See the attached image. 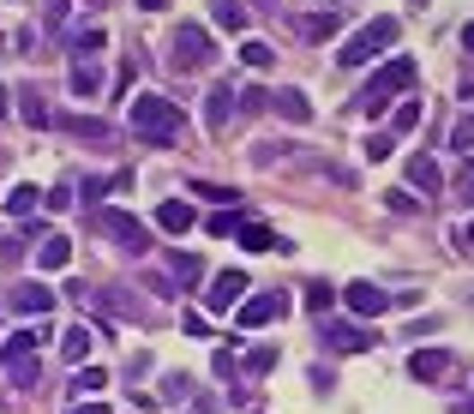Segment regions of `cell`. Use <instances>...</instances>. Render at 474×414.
I'll use <instances>...</instances> for the list:
<instances>
[{
	"label": "cell",
	"instance_id": "cell-1",
	"mask_svg": "<svg viewBox=\"0 0 474 414\" xmlns=\"http://www.w3.org/2000/svg\"><path fill=\"white\" fill-rule=\"evenodd\" d=\"M126 120H133V133H139L144 144H175V138L186 133V108H180V102H168V97H157V91L133 97Z\"/></svg>",
	"mask_w": 474,
	"mask_h": 414
},
{
	"label": "cell",
	"instance_id": "cell-2",
	"mask_svg": "<svg viewBox=\"0 0 474 414\" xmlns=\"http://www.w3.org/2000/svg\"><path fill=\"white\" fill-rule=\"evenodd\" d=\"M396 37H402V24L396 19H373V24H360L355 37L336 48V60L342 66H366V60H378V55H391L396 48Z\"/></svg>",
	"mask_w": 474,
	"mask_h": 414
},
{
	"label": "cell",
	"instance_id": "cell-3",
	"mask_svg": "<svg viewBox=\"0 0 474 414\" xmlns=\"http://www.w3.org/2000/svg\"><path fill=\"white\" fill-rule=\"evenodd\" d=\"M409 84H415V60H409V55H396L391 66H378V73H373V84H366V91L355 97V108H366V115H378V108H384L391 97H402Z\"/></svg>",
	"mask_w": 474,
	"mask_h": 414
},
{
	"label": "cell",
	"instance_id": "cell-4",
	"mask_svg": "<svg viewBox=\"0 0 474 414\" xmlns=\"http://www.w3.org/2000/svg\"><path fill=\"white\" fill-rule=\"evenodd\" d=\"M318 342L331 355H366V349H378V331L355 324V318H318Z\"/></svg>",
	"mask_w": 474,
	"mask_h": 414
},
{
	"label": "cell",
	"instance_id": "cell-5",
	"mask_svg": "<svg viewBox=\"0 0 474 414\" xmlns=\"http://www.w3.org/2000/svg\"><path fill=\"white\" fill-rule=\"evenodd\" d=\"M168 55H175L180 73H198V66H211V60H217V42L204 37V24H180V30H175V48H168Z\"/></svg>",
	"mask_w": 474,
	"mask_h": 414
},
{
	"label": "cell",
	"instance_id": "cell-6",
	"mask_svg": "<svg viewBox=\"0 0 474 414\" xmlns=\"http://www.w3.org/2000/svg\"><path fill=\"white\" fill-rule=\"evenodd\" d=\"M90 229H97L102 240H115V246H133V253L151 246V235L139 229V217H126V211H90Z\"/></svg>",
	"mask_w": 474,
	"mask_h": 414
},
{
	"label": "cell",
	"instance_id": "cell-7",
	"mask_svg": "<svg viewBox=\"0 0 474 414\" xmlns=\"http://www.w3.org/2000/svg\"><path fill=\"white\" fill-rule=\"evenodd\" d=\"M289 313V295L282 289H264V295H246L235 306V324H246V331H264V324H277V318Z\"/></svg>",
	"mask_w": 474,
	"mask_h": 414
},
{
	"label": "cell",
	"instance_id": "cell-8",
	"mask_svg": "<svg viewBox=\"0 0 474 414\" xmlns=\"http://www.w3.org/2000/svg\"><path fill=\"white\" fill-rule=\"evenodd\" d=\"M451 373H456L451 349H415V355H409V378H415V384H444Z\"/></svg>",
	"mask_w": 474,
	"mask_h": 414
},
{
	"label": "cell",
	"instance_id": "cell-9",
	"mask_svg": "<svg viewBox=\"0 0 474 414\" xmlns=\"http://www.w3.org/2000/svg\"><path fill=\"white\" fill-rule=\"evenodd\" d=\"M42 324H24V331H13L6 342H0V367H19V360H37V349H42Z\"/></svg>",
	"mask_w": 474,
	"mask_h": 414
},
{
	"label": "cell",
	"instance_id": "cell-10",
	"mask_svg": "<svg viewBox=\"0 0 474 414\" xmlns=\"http://www.w3.org/2000/svg\"><path fill=\"white\" fill-rule=\"evenodd\" d=\"M246 289H253L246 271H222L217 282H211V313H235L240 300H246Z\"/></svg>",
	"mask_w": 474,
	"mask_h": 414
},
{
	"label": "cell",
	"instance_id": "cell-11",
	"mask_svg": "<svg viewBox=\"0 0 474 414\" xmlns=\"http://www.w3.org/2000/svg\"><path fill=\"white\" fill-rule=\"evenodd\" d=\"M342 300H349V313H355V318H378L384 306H391V295H384L378 282H349V289H342Z\"/></svg>",
	"mask_w": 474,
	"mask_h": 414
},
{
	"label": "cell",
	"instance_id": "cell-12",
	"mask_svg": "<svg viewBox=\"0 0 474 414\" xmlns=\"http://www.w3.org/2000/svg\"><path fill=\"white\" fill-rule=\"evenodd\" d=\"M6 306H13V313H24V318H42L48 306H55V289H42V282H19V289L6 295Z\"/></svg>",
	"mask_w": 474,
	"mask_h": 414
},
{
	"label": "cell",
	"instance_id": "cell-13",
	"mask_svg": "<svg viewBox=\"0 0 474 414\" xmlns=\"http://www.w3.org/2000/svg\"><path fill=\"white\" fill-rule=\"evenodd\" d=\"M108 91V79H102V66H97V55H73V97H102Z\"/></svg>",
	"mask_w": 474,
	"mask_h": 414
},
{
	"label": "cell",
	"instance_id": "cell-14",
	"mask_svg": "<svg viewBox=\"0 0 474 414\" xmlns=\"http://www.w3.org/2000/svg\"><path fill=\"white\" fill-rule=\"evenodd\" d=\"M402 175H409V186H415L420 198H433L438 186H444V180H438V162L427 157V151H415V157H409V168H402Z\"/></svg>",
	"mask_w": 474,
	"mask_h": 414
},
{
	"label": "cell",
	"instance_id": "cell-15",
	"mask_svg": "<svg viewBox=\"0 0 474 414\" xmlns=\"http://www.w3.org/2000/svg\"><path fill=\"white\" fill-rule=\"evenodd\" d=\"M157 222L168 229V235H186V229H198V211L186 204V198H162V204H157Z\"/></svg>",
	"mask_w": 474,
	"mask_h": 414
},
{
	"label": "cell",
	"instance_id": "cell-16",
	"mask_svg": "<svg viewBox=\"0 0 474 414\" xmlns=\"http://www.w3.org/2000/svg\"><path fill=\"white\" fill-rule=\"evenodd\" d=\"M228 115H235V91H228V84H211V102H204V126H211V133H222V126H228Z\"/></svg>",
	"mask_w": 474,
	"mask_h": 414
},
{
	"label": "cell",
	"instance_id": "cell-17",
	"mask_svg": "<svg viewBox=\"0 0 474 414\" xmlns=\"http://www.w3.org/2000/svg\"><path fill=\"white\" fill-rule=\"evenodd\" d=\"M66 258H73V240H66V235H42L37 271H66Z\"/></svg>",
	"mask_w": 474,
	"mask_h": 414
},
{
	"label": "cell",
	"instance_id": "cell-18",
	"mask_svg": "<svg viewBox=\"0 0 474 414\" xmlns=\"http://www.w3.org/2000/svg\"><path fill=\"white\" fill-rule=\"evenodd\" d=\"M90 349H97V336L84 331V324H73V331L60 336V355H66V367H84V360H90Z\"/></svg>",
	"mask_w": 474,
	"mask_h": 414
},
{
	"label": "cell",
	"instance_id": "cell-19",
	"mask_svg": "<svg viewBox=\"0 0 474 414\" xmlns=\"http://www.w3.org/2000/svg\"><path fill=\"white\" fill-rule=\"evenodd\" d=\"M277 115H282V120H295V126H306V120H313V102L300 97L295 84H282V91H277Z\"/></svg>",
	"mask_w": 474,
	"mask_h": 414
},
{
	"label": "cell",
	"instance_id": "cell-20",
	"mask_svg": "<svg viewBox=\"0 0 474 414\" xmlns=\"http://www.w3.org/2000/svg\"><path fill=\"white\" fill-rule=\"evenodd\" d=\"M336 30H342L336 13H306V19H300V37L306 42H324V37H336Z\"/></svg>",
	"mask_w": 474,
	"mask_h": 414
},
{
	"label": "cell",
	"instance_id": "cell-21",
	"mask_svg": "<svg viewBox=\"0 0 474 414\" xmlns=\"http://www.w3.org/2000/svg\"><path fill=\"white\" fill-rule=\"evenodd\" d=\"M240 246H246V253H271V246H282L277 235H271V222H246V229H240Z\"/></svg>",
	"mask_w": 474,
	"mask_h": 414
},
{
	"label": "cell",
	"instance_id": "cell-22",
	"mask_svg": "<svg viewBox=\"0 0 474 414\" xmlns=\"http://www.w3.org/2000/svg\"><path fill=\"white\" fill-rule=\"evenodd\" d=\"M211 19H217L222 30H246V19H253V13H246L240 0H211Z\"/></svg>",
	"mask_w": 474,
	"mask_h": 414
},
{
	"label": "cell",
	"instance_id": "cell-23",
	"mask_svg": "<svg viewBox=\"0 0 474 414\" xmlns=\"http://www.w3.org/2000/svg\"><path fill=\"white\" fill-rule=\"evenodd\" d=\"M102 42H108V37H102V24H73V37H66V48H73V55H97Z\"/></svg>",
	"mask_w": 474,
	"mask_h": 414
},
{
	"label": "cell",
	"instance_id": "cell-24",
	"mask_svg": "<svg viewBox=\"0 0 474 414\" xmlns=\"http://www.w3.org/2000/svg\"><path fill=\"white\" fill-rule=\"evenodd\" d=\"M19 115H24V126H37V133L55 120V115H48V102H42L37 91H24V97H19Z\"/></svg>",
	"mask_w": 474,
	"mask_h": 414
},
{
	"label": "cell",
	"instance_id": "cell-25",
	"mask_svg": "<svg viewBox=\"0 0 474 414\" xmlns=\"http://www.w3.org/2000/svg\"><path fill=\"white\" fill-rule=\"evenodd\" d=\"M409 126H420V97H402L391 115V133H409Z\"/></svg>",
	"mask_w": 474,
	"mask_h": 414
},
{
	"label": "cell",
	"instance_id": "cell-26",
	"mask_svg": "<svg viewBox=\"0 0 474 414\" xmlns=\"http://www.w3.org/2000/svg\"><path fill=\"white\" fill-rule=\"evenodd\" d=\"M102 384H108V373H102V367H90V360H84L79 378H73V391H79V396H97Z\"/></svg>",
	"mask_w": 474,
	"mask_h": 414
},
{
	"label": "cell",
	"instance_id": "cell-27",
	"mask_svg": "<svg viewBox=\"0 0 474 414\" xmlns=\"http://www.w3.org/2000/svg\"><path fill=\"white\" fill-rule=\"evenodd\" d=\"M66 133H79V138H90V144H108V138H115V133H108V126H102V120H66Z\"/></svg>",
	"mask_w": 474,
	"mask_h": 414
},
{
	"label": "cell",
	"instance_id": "cell-28",
	"mask_svg": "<svg viewBox=\"0 0 474 414\" xmlns=\"http://www.w3.org/2000/svg\"><path fill=\"white\" fill-rule=\"evenodd\" d=\"M277 367V342H258V349H246V373H271Z\"/></svg>",
	"mask_w": 474,
	"mask_h": 414
},
{
	"label": "cell",
	"instance_id": "cell-29",
	"mask_svg": "<svg viewBox=\"0 0 474 414\" xmlns=\"http://www.w3.org/2000/svg\"><path fill=\"white\" fill-rule=\"evenodd\" d=\"M6 211H13V217H30V211H37V186H13V193H6Z\"/></svg>",
	"mask_w": 474,
	"mask_h": 414
},
{
	"label": "cell",
	"instance_id": "cell-30",
	"mask_svg": "<svg viewBox=\"0 0 474 414\" xmlns=\"http://www.w3.org/2000/svg\"><path fill=\"white\" fill-rule=\"evenodd\" d=\"M331 300H336V289H331V282H306V306H313L318 318L331 313Z\"/></svg>",
	"mask_w": 474,
	"mask_h": 414
},
{
	"label": "cell",
	"instance_id": "cell-31",
	"mask_svg": "<svg viewBox=\"0 0 474 414\" xmlns=\"http://www.w3.org/2000/svg\"><path fill=\"white\" fill-rule=\"evenodd\" d=\"M193 193H198V198H217V204H240V193H235V186H217V180H198Z\"/></svg>",
	"mask_w": 474,
	"mask_h": 414
},
{
	"label": "cell",
	"instance_id": "cell-32",
	"mask_svg": "<svg viewBox=\"0 0 474 414\" xmlns=\"http://www.w3.org/2000/svg\"><path fill=\"white\" fill-rule=\"evenodd\" d=\"M204 229H211V235H222V240H228V235H240V229H246V217H235V211H222V217H211V222H204Z\"/></svg>",
	"mask_w": 474,
	"mask_h": 414
},
{
	"label": "cell",
	"instance_id": "cell-33",
	"mask_svg": "<svg viewBox=\"0 0 474 414\" xmlns=\"http://www.w3.org/2000/svg\"><path fill=\"white\" fill-rule=\"evenodd\" d=\"M451 144H456V151H462V157H469V151H474V115H462V120H456V126H451Z\"/></svg>",
	"mask_w": 474,
	"mask_h": 414
},
{
	"label": "cell",
	"instance_id": "cell-34",
	"mask_svg": "<svg viewBox=\"0 0 474 414\" xmlns=\"http://www.w3.org/2000/svg\"><path fill=\"white\" fill-rule=\"evenodd\" d=\"M240 60H246V66H271V42H240Z\"/></svg>",
	"mask_w": 474,
	"mask_h": 414
},
{
	"label": "cell",
	"instance_id": "cell-35",
	"mask_svg": "<svg viewBox=\"0 0 474 414\" xmlns=\"http://www.w3.org/2000/svg\"><path fill=\"white\" fill-rule=\"evenodd\" d=\"M391 144H396V133H373V138H366V157L384 162V157H391Z\"/></svg>",
	"mask_w": 474,
	"mask_h": 414
},
{
	"label": "cell",
	"instance_id": "cell-36",
	"mask_svg": "<svg viewBox=\"0 0 474 414\" xmlns=\"http://www.w3.org/2000/svg\"><path fill=\"white\" fill-rule=\"evenodd\" d=\"M175 276H180V289H186V282H198V258L180 253V258H175Z\"/></svg>",
	"mask_w": 474,
	"mask_h": 414
},
{
	"label": "cell",
	"instance_id": "cell-37",
	"mask_svg": "<svg viewBox=\"0 0 474 414\" xmlns=\"http://www.w3.org/2000/svg\"><path fill=\"white\" fill-rule=\"evenodd\" d=\"M162 396H175V402H186V396H193V378H168V384H162Z\"/></svg>",
	"mask_w": 474,
	"mask_h": 414
},
{
	"label": "cell",
	"instance_id": "cell-38",
	"mask_svg": "<svg viewBox=\"0 0 474 414\" xmlns=\"http://www.w3.org/2000/svg\"><path fill=\"white\" fill-rule=\"evenodd\" d=\"M42 24H48V30H55V24H66V0H48V6H42Z\"/></svg>",
	"mask_w": 474,
	"mask_h": 414
},
{
	"label": "cell",
	"instance_id": "cell-39",
	"mask_svg": "<svg viewBox=\"0 0 474 414\" xmlns=\"http://www.w3.org/2000/svg\"><path fill=\"white\" fill-rule=\"evenodd\" d=\"M42 204H48V211H66V204H73V186H55V193H42Z\"/></svg>",
	"mask_w": 474,
	"mask_h": 414
},
{
	"label": "cell",
	"instance_id": "cell-40",
	"mask_svg": "<svg viewBox=\"0 0 474 414\" xmlns=\"http://www.w3.org/2000/svg\"><path fill=\"white\" fill-rule=\"evenodd\" d=\"M217 373H222V378H235V373H240V360L228 355V349H217Z\"/></svg>",
	"mask_w": 474,
	"mask_h": 414
},
{
	"label": "cell",
	"instance_id": "cell-41",
	"mask_svg": "<svg viewBox=\"0 0 474 414\" xmlns=\"http://www.w3.org/2000/svg\"><path fill=\"white\" fill-rule=\"evenodd\" d=\"M456 253H474V222H462V229H456Z\"/></svg>",
	"mask_w": 474,
	"mask_h": 414
},
{
	"label": "cell",
	"instance_id": "cell-42",
	"mask_svg": "<svg viewBox=\"0 0 474 414\" xmlns=\"http://www.w3.org/2000/svg\"><path fill=\"white\" fill-rule=\"evenodd\" d=\"M462 198L474 204V162H462Z\"/></svg>",
	"mask_w": 474,
	"mask_h": 414
},
{
	"label": "cell",
	"instance_id": "cell-43",
	"mask_svg": "<svg viewBox=\"0 0 474 414\" xmlns=\"http://www.w3.org/2000/svg\"><path fill=\"white\" fill-rule=\"evenodd\" d=\"M456 91H462V102H474V73H462V84H456Z\"/></svg>",
	"mask_w": 474,
	"mask_h": 414
},
{
	"label": "cell",
	"instance_id": "cell-44",
	"mask_svg": "<svg viewBox=\"0 0 474 414\" xmlns=\"http://www.w3.org/2000/svg\"><path fill=\"white\" fill-rule=\"evenodd\" d=\"M66 414H108L102 402H79V409H66Z\"/></svg>",
	"mask_w": 474,
	"mask_h": 414
},
{
	"label": "cell",
	"instance_id": "cell-45",
	"mask_svg": "<svg viewBox=\"0 0 474 414\" xmlns=\"http://www.w3.org/2000/svg\"><path fill=\"white\" fill-rule=\"evenodd\" d=\"M462 55H474V24H462Z\"/></svg>",
	"mask_w": 474,
	"mask_h": 414
},
{
	"label": "cell",
	"instance_id": "cell-46",
	"mask_svg": "<svg viewBox=\"0 0 474 414\" xmlns=\"http://www.w3.org/2000/svg\"><path fill=\"white\" fill-rule=\"evenodd\" d=\"M456 414H474V391H469V396H462V402H456Z\"/></svg>",
	"mask_w": 474,
	"mask_h": 414
},
{
	"label": "cell",
	"instance_id": "cell-47",
	"mask_svg": "<svg viewBox=\"0 0 474 414\" xmlns=\"http://www.w3.org/2000/svg\"><path fill=\"white\" fill-rule=\"evenodd\" d=\"M139 6H144V13H162V6H168V0H139Z\"/></svg>",
	"mask_w": 474,
	"mask_h": 414
},
{
	"label": "cell",
	"instance_id": "cell-48",
	"mask_svg": "<svg viewBox=\"0 0 474 414\" xmlns=\"http://www.w3.org/2000/svg\"><path fill=\"white\" fill-rule=\"evenodd\" d=\"M6 108H13V97H6V84H0V115H6Z\"/></svg>",
	"mask_w": 474,
	"mask_h": 414
},
{
	"label": "cell",
	"instance_id": "cell-49",
	"mask_svg": "<svg viewBox=\"0 0 474 414\" xmlns=\"http://www.w3.org/2000/svg\"><path fill=\"white\" fill-rule=\"evenodd\" d=\"M253 6H271V0H253Z\"/></svg>",
	"mask_w": 474,
	"mask_h": 414
}]
</instances>
